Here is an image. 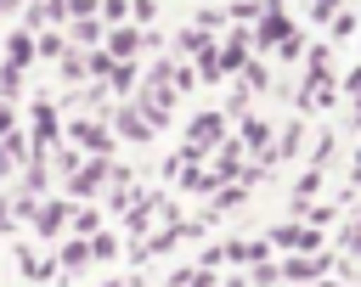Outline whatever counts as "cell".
Listing matches in <instances>:
<instances>
[{"label":"cell","mask_w":361,"mask_h":287,"mask_svg":"<svg viewBox=\"0 0 361 287\" xmlns=\"http://www.w3.org/2000/svg\"><path fill=\"white\" fill-rule=\"evenodd\" d=\"M34 56H39V39H34V34H28V28H23V34H11V39H6V68H28V62H34Z\"/></svg>","instance_id":"obj_1"},{"label":"cell","mask_w":361,"mask_h":287,"mask_svg":"<svg viewBox=\"0 0 361 287\" xmlns=\"http://www.w3.org/2000/svg\"><path fill=\"white\" fill-rule=\"evenodd\" d=\"M102 180H107V163L96 158V163H79V169H73V180H68V191H73V197H90V191H96Z\"/></svg>","instance_id":"obj_2"},{"label":"cell","mask_w":361,"mask_h":287,"mask_svg":"<svg viewBox=\"0 0 361 287\" xmlns=\"http://www.w3.org/2000/svg\"><path fill=\"white\" fill-rule=\"evenodd\" d=\"M73 141H79L85 152H96V158H107V146H113V135H107L102 124H73Z\"/></svg>","instance_id":"obj_3"},{"label":"cell","mask_w":361,"mask_h":287,"mask_svg":"<svg viewBox=\"0 0 361 287\" xmlns=\"http://www.w3.org/2000/svg\"><path fill=\"white\" fill-rule=\"evenodd\" d=\"M62 225H68V208H62V203L34 208V231H39V236H51V231H62Z\"/></svg>","instance_id":"obj_4"},{"label":"cell","mask_w":361,"mask_h":287,"mask_svg":"<svg viewBox=\"0 0 361 287\" xmlns=\"http://www.w3.org/2000/svg\"><path fill=\"white\" fill-rule=\"evenodd\" d=\"M135 51H141V34H130V28H118L107 39V56H135Z\"/></svg>","instance_id":"obj_5"},{"label":"cell","mask_w":361,"mask_h":287,"mask_svg":"<svg viewBox=\"0 0 361 287\" xmlns=\"http://www.w3.org/2000/svg\"><path fill=\"white\" fill-rule=\"evenodd\" d=\"M90 259H96V253H90V242H79V236L62 248V264H68V270H79V264H90Z\"/></svg>","instance_id":"obj_6"},{"label":"cell","mask_w":361,"mask_h":287,"mask_svg":"<svg viewBox=\"0 0 361 287\" xmlns=\"http://www.w3.org/2000/svg\"><path fill=\"white\" fill-rule=\"evenodd\" d=\"M118 129H124V135H135V141H147V118H141L135 107H124V113H118Z\"/></svg>","instance_id":"obj_7"},{"label":"cell","mask_w":361,"mask_h":287,"mask_svg":"<svg viewBox=\"0 0 361 287\" xmlns=\"http://www.w3.org/2000/svg\"><path fill=\"white\" fill-rule=\"evenodd\" d=\"M220 135V118H197L192 124V146H203V141H214Z\"/></svg>","instance_id":"obj_8"},{"label":"cell","mask_w":361,"mask_h":287,"mask_svg":"<svg viewBox=\"0 0 361 287\" xmlns=\"http://www.w3.org/2000/svg\"><path fill=\"white\" fill-rule=\"evenodd\" d=\"M39 56H68L62 51V34H39Z\"/></svg>","instance_id":"obj_9"},{"label":"cell","mask_w":361,"mask_h":287,"mask_svg":"<svg viewBox=\"0 0 361 287\" xmlns=\"http://www.w3.org/2000/svg\"><path fill=\"white\" fill-rule=\"evenodd\" d=\"M96 34H102L96 17H79V23H73V39H96Z\"/></svg>","instance_id":"obj_10"},{"label":"cell","mask_w":361,"mask_h":287,"mask_svg":"<svg viewBox=\"0 0 361 287\" xmlns=\"http://www.w3.org/2000/svg\"><path fill=\"white\" fill-rule=\"evenodd\" d=\"M90 253H96V259H113V253H118V242H113V236H96V242H90Z\"/></svg>","instance_id":"obj_11"},{"label":"cell","mask_w":361,"mask_h":287,"mask_svg":"<svg viewBox=\"0 0 361 287\" xmlns=\"http://www.w3.org/2000/svg\"><path fill=\"white\" fill-rule=\"evenodd\" d=\"M124 11H130V6H124V0H107V6H102V17H107V23H118V17H124Z\"/></svg>","instance_id":"obj_12"},{"label":"cell","mask_w":361,"mask_h":287,"mask_svg":"<svg viewBox=\"0 0 361 287\" xmlns=\"http://www.w3.org/2000/svg\"><path fill=\"white\" fill-rule=\"evenodd\" d=\"M192 287H214V276H192Z\"/></svg>","instance_id":"obj_13"},{"label":"cell","mask_w":361,"mask_h":287,"mask_svg":"<svg viewBox=\"0 0 361 287\" xmlns=\"http://www.w3.org/2000/svg\"><path fill=\"white\" fill-rule=\"evenodd\" d=\"M6 11H17V0H0V17H6Z\"/></svg>","instance_id":"obj_14"},{"label":"cell","mask_w":361,"mask_h":287,"mask_svg":"<svg viewBox=\"0 0 361 287\" xmlns=\"http://www.w3.org/2000/svg\"><path fill=\"white\" fill-rule=\"evenodd\" d=\"M113 287H118V281H113Z\"/></svg>","instance_id":"obj_15"}]
</instances>
